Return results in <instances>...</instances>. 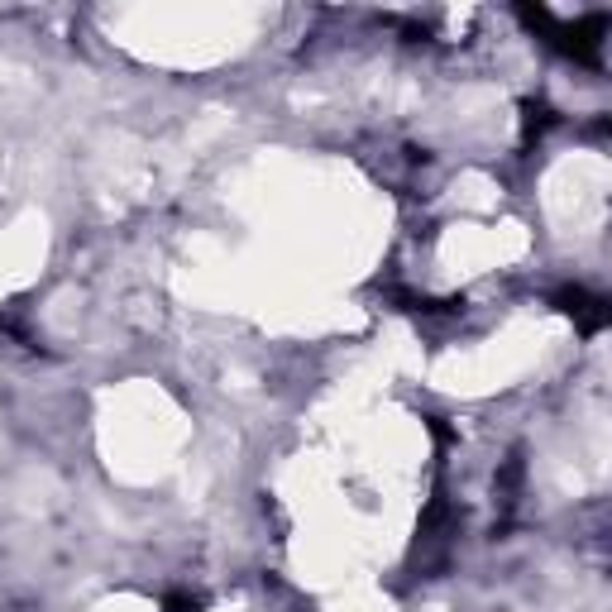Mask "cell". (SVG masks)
I'll return each instance as SVG.
<instances>
[{
	"label": "cell",
	"instance_id": "277c9868",
	"mask_svg": "<svg viewBox=\"0 0 612 612\" xmlns=\"http://www.w3.org/2000/svg\"><path fill=\"white\" fill-rule=\"evenodd\" d=\"M163 608L168 612H201V603L197 598H187V593H168V598H163Z\"/></svg>",
	"mask_w": 612,
	"mask_h": 612
},
{
	"label": "cell",
	"instance_id": "6da1fadb",
	"mask_svg": "<svg viewBox=\"0 0 612 612\" xmlns=\"http://www.w3.org/2000/svg\"><path fill=\"white\" fill-rule=\"evenodd\" d=\"M536 34H546V44L550 48H560L565 58H574V63H598V53H603V34H608V15L598 10V15H584V20H574V24H565V20H555L550 10H531V5H522L517 10Z\"/></svg>",
	"mask_w": 612,
	"mask_h": 612
},
{
	"label": "cell",
	"instance_id": "3957f363",
	"mask_svg": "<svg viewBox=\"0 0 612 612\" xmlns=\"http://www.w3.org/2000/svg\"><path fill=\"white\" fill-rule=\"evenodd\" d=\"M555 120H560V115H555L546 101H522V144H536Z\"/></svg>",
	"mask_w": 612,
	"mask_h": 612
},
{
	"label": "cell",
	"instance_id": "7a4b0ae2",
	"mask_svg": "<svg viewBox=\"0 0 612 612\" xmlns=\"http://www.w3.org/2000/svg\"><path fill=\"white\" fill-rule=\"evenodd\" d=\"M555 306H560V311H565L584 335H598V330L608 326V302H603V297H593V292H584V287H565V292H555Z\"/></svg>",
	"mask_w": 612,
	"mask_h": 612
}]
</instances>
